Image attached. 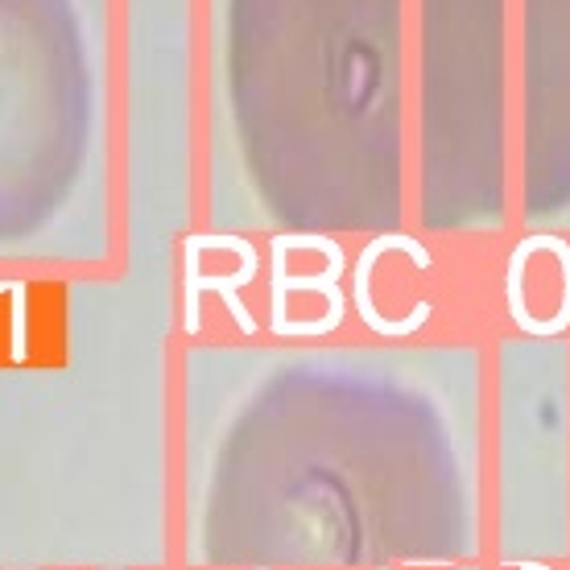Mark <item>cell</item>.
<instances>
[{"label":"cell","mask_w":570,"mask_h":570,"mask_svg":"<svg viewBox=\"0 0 570 570\" xmlns=\"http://www.w3.org/2000/svg\"><path fill=\"white\" fill-rule=\"evenodd\" d=\"M0 294L13 298V356L26 360V285L4 282L0 285Z\"/></svg>","instance_id":"obj_3"},{"label":"cell","mask_w":570,"mask_h":570,"mask_svg":"<svg viewBox=\"0 0 570 570\" xmlns=\"http://www.w3.org/2000/svg\"><path fill=\"white\" fill-rule=\"evenodd\" d=\"M393 248L410 253V261H414L417 269H430V265H434V257L426 253V244L414 240V236H405V232H385V236L368 240V248L360 253L356 269H352V302H356V314H360V318L368 323V331L385 335V340H401V335H414L417 327H426V318L434 314V306H430V302H417V306L410 314H405V318H385V314L376 311V302H372V269H376V261L385 257V253H393Z\"/></svg>","instance_id":"obj_1"},{"label":"cell","mask_w":570,"mask_h":570,"mask_svg":"<svg viewBox=\"0 0 570 570\" xmlns=\"http://www.w3.org/2000/svg\"><path fill=\"white\" fill-rule=\"evenodd\" d=\"M240 269L236 273H203L199 269V253L195 248H186V331L195 335L199 331V298H203V289H215L219 298H224V306L232 311V318H236V327L244 331V335H257V323H253V314L244 311V302H240V285L253 282V273H257V248L253 244H244L240 253Z\"/></svg>","instance_id":"obj_2"},{"label":"cell","mask_w":570,"mask_h":570,"mask_svg":"<svg viewBox=\"0 0 570 570\" xmlns=\"http://www.w3.org/2000/svg\"><path fill=\"white\" fill-rule=\"evenodd\" d=\"M504 567H513V570H550V567H542V562H517V558H504Z\"/></svg>","instance_id":"obj_4"}]
</instances>
